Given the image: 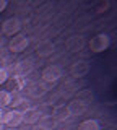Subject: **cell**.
Listing matches in <instances>:
<instances>
[{
  "label": "cell",
  "instance_id": "cell-13",
  "mask_svg": "<svg viewBox=\"0 0 117 130\" xmlns=\"http://www.w3.org/2000/svg\"><path fill=\"white\" fill-rule=\"evenodd\" d=\"M8 89L7 91H20V89L23 88V80L20 78V76H15V78H8Z\"/></svg>",
  "mask_w": 117,
  "mask_h": 130
},
{
  "label": "cell",
  "instance_id": "cell-2",
  "mask_svg": "<svg viewBox=\"0 0 117 130\" xmlns=\"http://www.w3.org/2000/svg\"><path fill=\"white\" fill-rule=\"evenodd\" d=\"M0 122H2L3 125H7V127H18L20 124H23L21 112L16 111V109H11L8 112H3V117H2Z\"/></svg>",
  "mask_w": 117,
  "mask_h": 130
},
{
  "label": "cell",
  "instance_id": "cell-7",
  "mask_svg": "<svg viewBox=\"0 0 117 130\" xmlns=\"http://www.w3.org/2000/svg\"><path fill=\"white\" fill-rule=\"evenodd\" d=\"M41 111L39 109H26V111H23L21 112V119H23V124H28V125H31V124H38V120L41 119Z\"/></svg>",
  "mask_w": 117,
  "mask_h": 130
},
{
  "label": "cell",
  "instance_id": "cell-1",
  "mask_svg": "<svg viewBox=\"0 0 117 130\" xmlns=\"http://www.w3.org/2000/svg\"><path fill=\"white\" fill-rule=\"evenodd\" d=\"M109 44H111V39L107 34H96L90 41V49L93 52H103L109 47Z\"/></svg>",
  "mask_w": 117,
  "mask_h": 130
},
{
  "label": "cell",
  "instance_id": "cell-17",
  "mask_svg": "<svg viewBox=\"0 0 117 130\" xmlns=\"http://www.w3.org/2000/svg\"><path fill=\"white\" fill-rule=\"evenodd\" d=\"M7 7H8V2H7V0H0V13H2Z\"/></svg>",
  "mask_w": 117,
  "mask_h": 130
},
{
  "label": "cell",
  "instance_id": "cell-15",
  "mask_svg": "<svg viewBox=\"0 0 117 130\" xmlns=\"http://www.w3.org/2000/svg\"><path fill=\"white\" fill-rule=\"evenodd\" d=\"M68 117V112H67V107H60L55 111V116H54V119L57 120V122H62V120H65Z\"/></svg>",
  "mask_w": 117,
  "mask_h": 130
},
{
  "label": "cell",
  "instance_id": "cell-6",
  "mask_svg": "<svg viewBox=\"0 0 117 130\" xmlns=\"http://www.w3.org/2000/svg\"><path fill=\"white\" fill-rule=\"evenodd\" d=\"M65 107H67L68 116H81V114H85V111H86V103L81 101V99H73L72 103H68Z\"/></svg>",
  "mask_w": 117,
  "mask_h": 130
},
{
  "label": "cell",
  "instance_id": "cell-9",
  "mask_svg": "<svg viewBox=\"0 0 117 130\" xmlns=\"http://www.w3.org/2000/svg\"><path fill=\"white\" fill-rule=\"evenodd\" d=\"M38 124L42 130H54L55 125H57V120L54 119V116H41Z\"/></svg>",
  "mask_w": 117,
  "mask_h": 130
},
{
  "label": "cell",
  "instance_id": "cell-5",
  "mask_svg": "<svg viewBox=\"0 0 117 130\" xmlns=\"http://www.w3.org/2000/svg\"><path fill=\"white\" fill-rule=\"evenodd\" d=\"M59 78H62V68L57 65H49L42 70V80L47 83H54Z\"/></svg>",
  "mask_w": 117,
  "mask_h": 130
},
{
  "label": "cell",
  "instance_id": "cell-14",
  "mask_svg": "<svg viewBox=\"0 0 117 130\" xmlns=\"http://www.w3.org/2000/svg\"><path fill=\"white\" fill-rule=\"evenodd\" d=\"M52 52H54V44H51V42H44V44H41V46L38 47V54L41 57L51 55Z\"/></svg>",
  "mask_w": 117,
  "mask_h": 130
},
{
  "label": "cell",
  "instance_id": "cell-8",
  "mask_svg": "<svg viewBox=\"0 0 117 130\" xmlns=\"http://www.w3.org/2000/svg\"><path fill=\"white\" fill-rule=\"evenodd\" d=\"M88 72H90V63L85 62V60H80V62L73 63V65H72V68H70V73H72L73 76H76V78L86 75Z\"/></svg>",
  "mask_w": 117,
  "mask_h": 130
},
{
  "label": "cell",
  "instance_id": "cell-19",
  "mask_svg": "<svg viewBox=\"0 0 117 130\" xmlns=\"http://www.w3.org/2000/svg\"><path fill=\"white\" fill-rule=\"evenodd\" d=\"M3 128V124H2V122H0V130H2Z\"/></svg>",
  "mask_w": 117,
  "mask_h": 130
},
{
  "label": "cell",
  "instance_id": "cell-18",
  "mask_svg": "<svg viewBox=\"0 0 117 130\" xmlns=\"http://www.w3.org/2000/svg\"><path fill=\"white\" fill-rule=\"evenodd\" d=\"M2 117H3V109H0V120H2Z\"/></svg>",
  "mask_w": 117,
  "mask_h": 130
},
{
  "label": "cell",
  "instance_id": "cell-10",
  "mask_svg": "<svg viewBox=\"0 0 117 130\" xmlns=\"http://www.w3.org/2000/svg\"><path fill=\"white\" fill-rule=\"evenodd\" d=\"M83 44H85V41H83L81 36H73V38H70V39H68L67 47L70 49L72 52H76V51H80V49L83 47Z\"/></svg>",
  "mask_w": 117,
  "mask_h": 130
},
{
  "label": "cell",
  "instance_id": "cell-3",
  "mask_svg": "<svg viewBox=\"0 0 117 130\" xmlns=\"http://www.w3.org/2000/svg\"><path fill=\"white\" fill-rule=\"evenodd\" d=\"M28 44H29V41H28L26 36L16 34V36H13V39H10L8 49H10L11 52H15V54H18V52H23V51H25V49L28 47Z\"/></svg>",
  "mask_w": 117,
  "mask_h": 130
},
{
  "label": "cell",
  "instance_id": "cell-12",
  "mask_svg": "<svg viewBox=\"0 0 117 130\" xmlns=\"http://www.w3.org/2000/svg\"><path fill=\"white\" fill-rule=\"evenodd\" d=\"M11 103H13L11 93L7 91V89H2V91H0V109L7 107V106H11Z\"/></svg>",
  "mask_w": 117,
  "mask_h": 130
},
{
  "label": "cell",
  "instance_id": "cell-4",
  "mask_svg": "<svg viewBox=\"0 0 117 130\" xmlns=\"http://www.w3.org/2000/svg\"><path fill=\"white\" fill-rule=\"evenodd\" d=\"M20 28H21V23L18 18H8L2 23V32L5 36H16Z\"/></svg>",
  "mask_w": 117,
  "mask_h": 130
},
{
  "label": "cell",
  "instance_id": "cell-16",
  "mask_svg": "<svg viewBox=\"0 0 117 130\" xmlns=\"http://www.w3.org/2000/svg\"><path fill=\"white\" fill-rule=\"evenodd\" d=\"M7 81H8V72H7L5 68L0 67V85L7 83Z\"/></svg>",
  "mask_w": 117,
  "mask_h": 130
},
{
  "label": "cell",
  "instance_id": "cell-11",
  "mask_svg": "<svg viewBox=\"0 0 117 130\" xmlns=\"http://www.w3.org/2000/svg\"><path fill=\"white\" fill-rule=\"evenodd\" d=\"M78 130H101V125L96 119H86L78 125Z\"/></svg>",
  "mask_w": 117,
  "mask_h": 130
}]
</instances>
